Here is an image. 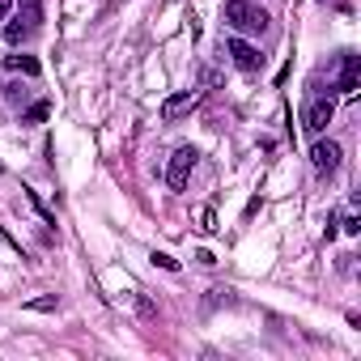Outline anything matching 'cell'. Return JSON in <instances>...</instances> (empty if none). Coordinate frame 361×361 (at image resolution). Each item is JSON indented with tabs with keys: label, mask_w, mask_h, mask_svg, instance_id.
I'll list each match as a JSON object with an SVG mask.
<instances>
[{
	"label": "cell",
	"mask_w": 361,
	"mask_h": 361,
	"mask_svg": "<svg viewBox=\"0 0 361 361\" xmlns=\"http://www.w3.org/2000/svg\"><path fill=\"white\" fill-rule=\"evenodd\" d=\"M268 22L272 18L264 9H255L251 0H226V26L230 30H238V35H264Z\"/></svg>",
	"instance_id": "cell-1"
},
{
	"label": "cell",
	"mask_w": 361,
	"mask_h": 361,
	"mask_svg": "<svg viewBox=\"0 0 361 361\" xmlns=\"http://www.w3.org/2000/svg\"><path fill=\"white\" fill-rule=\"evenodd\" d=\"M196 157H200V153H196L192 145L174 149V157H170V166H166V188H170V192H183V188H188V174H192Z\"/></svg>",
	"instance_id": "cell-2"
},
{
	"label": "cell",
	"mask_w": 361,
	"mask_h": 361,
	"mask_svg": "<svg viewBox=\"0 0 361 361\" xmlns=\"http://www.w3.org/2000/svg\"><path fill=\"white\" fill-rule=\"evenodd\" d=\"M200 106V90H183V94H170L161 102V119H178V115H192Z\"/></svg>",
	"instance_id": "cell-3"
},
{
	"label": "cell",
	"mask_w": 361,
	"mask_h": 361,
	"mask_svg": "<svg viewBox=\"0 0 361 361\" xmlns=\"http://www.w3.org/2000/svg\"><path fill=\"white\" fill-rule=\"evenodd\" d=\"M226 56H230L243 73H255V68H259V60H264V56H259L251 43H243V39H230V43H226Z\"/></svg>",
	"instance_id": "cell-4"
},
{
	"label": "cell",
	"mask_w": 361,
	"mask_h": 361,
	"mask_svg": "<svg viewBox=\"0 0 361 361\" xmlns=\"http://www.w3.org/2000/svg\"><path fill=\"white\" fill-rule=\"evenodd\" d=\"M331 115H336L331 98H319V102H310V106H306V132H323V128L331 123Z\"/></svg>",
	"instance_id": "cell-5"
},
{
	"label": "cell",
	"mask_w": 361,
	"mask_h": 361,
	"mask_svg": "<svg viewBox=\"0 0 361 361\" xmlns=\"http://www.w3.org/2000/svg\"><path fill=\"white\" fill-rule=\"evenodd\" d=\"M310 161H314V170H336L340 166V145L336 140H319L310 149Z\"/></svg>",
	"instance_id": "cell-6"
},
{
	"label": "cell",
	"mask_w": 361,
	"mask_h": 361,
	"mask_svg": "<svg viewBox=\"0 0 361 361\" xmlns=\"http://www.w3.org/2000/svg\"><path fill=\"white\" fill-rule=\"evenodd\" d=\"M357 77H361V60L357 56H344V68H340V90L353 94L357 90Z\"/></svg>",
	"instance_id": "cell-7"
},
{
	"label": "cell",
	"mask_w": 361,
	"mask_h": 361,
	"mask_svg": "<svg viewBox=\"0 0 361 361\" xmlns=\"http://www.w3.org/2000/svg\"><path fill=\"white\" fill-rule=\"evenodd\" d=\"M5 64L13 73H26V77H39V60L35 56H5Z\"/></svg>",
	"instance_id": "cell-8"
},
{
	"label": "cell",
	"mask_w": 361,
	"mask_h": 361,
	"mask_svg": "<svg viewBox=\"0 0 361 361\" xmlns=\"http://www.w3.org/2000/svg\"><path fill=\"white\" fill-rule=\"evenodd\" d=\"M22 22H26L30 30L43 22V0H22Z\"/></svg>",
	"instance_id": "cell-9"
},
{
	"label": "cell",
	"mask_w": 361,
	"mask_h": 361,
	"mask_svg": "<svg viewBox=\"0 0 361 361\" xmlns=\"http://www.w3.org/2000/svg\"><path fill=\"white\" fill-rule=\"evenodd\" d=\"M47 115H51V102H35V106L26 111V119H22V123H43Z\"/></svg>",
	"instance_id": "cell-10"
},
{
	"label": "cell",
	"mask_w": 361,
	"mask_h": 361,
	"mask_svg": "<svg viewBox=\"0 0 361 361\" xmlns=\"http://www.w3.org/2000/svg\"><path fill=\"white\" fill-rule=\"evenodd\" d=\"M26 35H30V26H22V22H9V26H5V39H9V43H22Z\"/></svg>",
	"instance_id": "cell-11"
},
{
	"label": "cell",
	"mask_w": 361,
	"mask_h": 361,
	"mask_svg": "<svg viewBox=\"0 0 361 361\" xmlns=\"http://www.w3.org/2000/svg\"><path fill=\"white\" fill-rule=\"evenodd\" d=\"M153 264H157V268H166V272H178V259H170L166 251H153Z\"/></svg>",
	"instance_id": "cell-12"
},
{
	"label": "cell",
	"mask_w": 361,
	"mask_h": 361,
	"mask_svg": "<svg viewBox=\"0 0 361 361\" xmlns=\"http://www.w3.org/2000/svg\"><path fill=\"white\" fill-rule=\"evenodd\" d=\"M30 310H56V298H35Z\"/></svg>",
	"instance_id": "cell-13"
},
{
	"label": "cell",
	"mask_w": 361,
	"mask_h": 361,
	"mask_svg": "<svg viewBox=\"0 0 361 361\" xmlns=\"http://www.w3.org/2000/svg\"><path fill=\"white\" fill-rule=\"evenodd\" d=\"M200 230H209V234L217 230V226H213V209H204V213H200Z\"/></svg>",
	"instance_id": "cell-14"
},
{
	"label": "cell",
	"mask_w": 361,
	"mask_h": 361,
	"mask_svg": "<svg viewBox=\"0 0 361 361\" xmlns=\"http://www.w3.org/2000/svg\"><path fill=\"white\" fill-rule=\"evenodd\" d=\"M9 9H13V0H0V22L9 18Z\"/></svg>",
	"instance_id": "cell-15"
}]
</instances>
